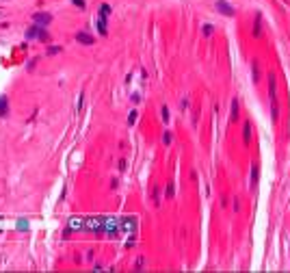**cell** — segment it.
<instances>
[{
    "instance_id": "obj_1",
    "label": "cell",
    "mask_w": 290,
    "mask_h": 273,
    "mask_svg": "<svg viewBox=\"0 0 290 273\" xmlns=\"http://www.w3.org/2000/svg\"><path fill=\"white\" fill-rule=\"evenodd\" d=\"M52 22V15L50 13H45V11H37V13H33V24H37V26H48V24Z\"/></svg>"
},
{
    "instance_id": "obj_2",
    "label": "cell",
    "mask_w": 290,
    "mask_h": 273,
    "mask_svg": "<svg viewBox=\"0 0 290 273\" xmlns=\"http://www.w3.org/2000/svg\"><path fill=\"white\" fill-rule=\"evenodd\" d=\"M214 9H216V11H221L223 15H234V7H232V5H227L225 0H216V2H214Z\"/></svg>"
},
{
    "instance_id": "obj_3",
    "label": "cell",
    "mask_w": 290,
    "mask_h": 273,
    "mask_svg": "<svg viewBox=\"0 0 290 273\" xmlns=\"http://www.w3.org/2000/svg\"><path fill=\"white\" fill-rule=\"evenodd\" d=\"M76 41L82 43V46H91V43H95V37L85 33V31H80V33H76Z\"/></svg>"
},
{
    "instance_id": "obj_4",
    "label": "cell",
    "mask_w": 290,
    "mask_h": 273,
    "mask_svg": "<svg viewBox=\"0 0 290 273\" xmlns=\"http://www.w3.org/2000/svg\"><path fill=\"white\" fill-rule=\"evenodd\" d=\"M0 117H9V98L2 93V95H0Z\"/></svg>"
},
{
    "instance_id": "obj_5",
    "label": "cell",
    "mask_w": 290,
    "mask_h": 273,
    "mask_svg": "<svg viewBox=\"0 0 290 273\" xmlns=\"http://www.w3.org/2000/svg\"><path fill=\"white\" fill-rule=\"evenodd\" d=\"M108 17H98V31L100 35H108V24H106Z\"/></svg>"
},
{
    "instance_id": "obj_6",
    "label": "cell",
    "mask_w": 290,
    "mask_h": 273,
    "mask_svg": "<svg viewBox=\"0 0 290 273\" xmlns=\"http://www.w3.org/2000/svg\"><path fill=\"white\" fill-rule=\"evenodd\" d=\"M39 31H41V26H37V24H33V26H28V31H26V39H37Z\"/></svg>"
},
{
    "instance_id": "obj_7",
    "label": "cell",
    "mask_w": 290,
    "mask_h": 273,
    "mask_svg": "<svg viewBox=\"0 0 290 273\" xmlns=\"http://www.w3.org/2000/svg\"><path fill=\"white\" fill-rule=\"evenodd\" d=\"M111 13H113V7H111L108 2H102V5H100V15H98V17H108Z\"/></svg>"
},
{
    "instance_id": "obj_8",
    "label": "cell",
    "mask_w": 290,
    "mask_h": 273,
    "mask_svg": "<svg viewBox=\"0 0 290 273\" xmlns=\"http://www.w3.org/2000/svg\"><path fill=\"white\" fill-rule=\"evenodd\" d=\"M230 119H232V121H236V119H238V100H236V98L232 100V109H230Z\"/></svg>"
},
{
    "instance_id": "obj_9",
    "label": "cell",
    "mask_w": 290,
    "mask_h": 273,
    "mask_svg": "<svg viewBox=\"0 0 290 273\" xmlns=\"http://www.w3.org/2000/svg\"><path fill=\"white\" fill-rule=\"evenodd\" d=\"M258 176H260V167L253 165V167H251V186H253V189H256V184H258Z\"/></svg>"
},
{
    "instance_id": "obj_10",
    "label": "cell",
    "mask_w": 290,
    "mask_h": 273,
    "mask_svg": "<svg viewBox=\"0 0 290 273\" xmlns=\"http://www.w3.org/2000/svg\"><path fill=\"white\" fill-rule=\"evenodd\" d=\"M243 139H245V143H249V139H251V124L249 121H245V126H243Z\"/></svg>"
},
{
    "instance_id": "obj_11",
    "label": "cell",
    "mask_w": 290,
    "mask_h": 273,
    "mask_svg": "<svg viewBox=\"0 0 290 273\" xmlns=\"http://www.w3.org/2000/svg\"><path fill=\"white\" fill-rule=\"evenodd\" d=\"M260 31H262V15L258 13L256 15V24H253V35H260Z\"/></svg>"
},
{
    "instance_id": "obj_12",
    "label": "cell",
    "mask_w": 290,
    "mask_h": 273,
    "mask_svg": "<svg viewBox=\"0 0 290 273\" xmlns=\"http://www.w3.org/2000/svg\"><path fill=\"white\" fill-rule=\"evenodd\" d=\"M37 39H39V41H43V43H48V41H50V33H48V31L41 26V31H39V35H37Z\"/></svg>"
},
{
    "instance_id": "obj_13",
    "label": "cell",
    "mask_w": 290,
    "mask_h": 273,
    "mask_svg": "<svg viewBox=\"0 0 290 273\" xmlns=\"http://www.w3.org/2000/svg\"><path fill=\"white\" fill-rule=\"evenodd\" d=\"M59 52H63L61 46H48V50H45V54H59Z\"/></svg>"
},
{
    "instance_id": "obj_14",
    "label": "cell",
    "mask_w": 290,
    "mask_h": 273,
    "mask_svg": "<svg viewBox=\"0 0 290 273\" xmlns=\"http://www.w3.org/2000/svg\"><path fill=\"white\" fill-rule=\"evenodd\" d=\"M251 69H253V83H258V80H260V69H258V63H256V61L251 63Z\"/></svg>"
},
{
    "instance_id": "obj_15",
    "label": "cell",
    "mask_w": 290,
    "mask_h": 273,
    "mask_svg": "<svg viewBox=\"0 0 290 273\" xmlns=\"http://www.w3.org/2000/svg\"><path fill=\"white\" fill-rule=\"evenodd\" d=\"M212 33H214V26H212V24H204V35L210 37Z\"/></svg>"
},
{
    "instance_id": "obj_16",
    "label": "cell",
    "mask_w": 290,
    "mask_h": 273,
    "mask_svg": "<svg viewBox=\"0 0 290 273\" xmlns=\"http://www.w3.org/2000/svg\"><path fill=\"white\" fill-rule=\"evenodd\" d=\"M162 141H165V145L171 143V132H169V130H165V132H162Z\"/></svg>"
},
{
    "instance_id": "obj_17",
    "label": "cell",
    "mask_w": 290,
    "mask_h": 273,
    "mask_svg": "<svg viewBox=\"0 0 290 273\" xmlns=\"http://www.w3.org/2000/svg\"><path fill=\"white\" fill-rule=\"evenodd\" d=\"M173 193H176V191H173V182H169V184H167V197H169V200L173 197Z\"/></svg>"
},
{
    "instance_id": "obj_18",
    "label": "cell",
    "mask_w": 290,
    "mask_h": 273,
    "mask_svg": "<svg viewBox=\"0 0 290 273\" xmlns=\"http://www.w3.org/2000/svg\"><path fill=\"white\" fill-rule=\"evenodd\" d=\"M71 5H74V7H78V9H85V7H87V2H85V0H71Z\"/></svg>"
},
{
    "instance_id": "obj_19",
    "label": "cell",
    "mask_w": 290,
    "mask_h": 273,
    "mask_svg": "<svg viewBox=\"0 0 290 273\" xmlns=\"http://www.w3.org/2000/svg\"><path fill=\"white\" fill-rule=\"evenodd\" d=\"M160 115H162V119H165V121H169V109H167L165 104H162V109H160Z\"/></svg>"
},
{
    "instance_id": "obj_20",
    "label": "cell",
    "mask_w": 290,
    "mask_h": 273,
    "mask_svg": "<svg viewBox=\"0 0 290 273\" xmlns=\"http://www.w3.org/2000/svg\"><path fill=\"white\" fill-rule=\"evenodd\" d=\"M35 65H37V59H31V61H28V65H26V69H28V72H33V69H35Z\"/></svg>"
},
{
    "instance_id": "obj_21",
    "label": "cell",
    "mask_w": 290,
    "mask_h": 273,
    "mask_svg": "<svg viewBox=\"0 0 290 273\" xmlns=\"http://www.w3.org/2000/svg\"><path fill=\"white\" fill-rule=\"evenodd\" d=\"M136 117H139V115H136V111H132V113L128 115V124H134V121H136Z\"/></svg>"
},
{
    "instance_id": "obj_22",
    "label": "cell",
    "mask_w": 290,
    "mask_h": 273,
    "mask_svg": "<svg viewBox=\"0 0 290 273\" xmlns=\"http://www.w3.org/2000/svg\"><path fill=\"white\" fill-rule=\"evenodd\" d=\"M143 264H145V258H143V256H139V260H136V264H134V267H136V269H141Z\"/></svg>"
},
{
    "instance_id": "obj_23",
    "label": "cell",
    "mask_w": 290,
    "mask_h": 273,
    "mask_svg": "<svg viewBox=\"0 0 290 273\" xmlns=\"http://www.w3.org/2000/svg\"><path fill=\"white\" fill-rule=\"evenodd\" d=\"M119 171H126V158L119 160Z\"/></svg>"
}]
</instances>
